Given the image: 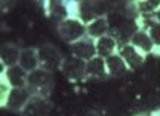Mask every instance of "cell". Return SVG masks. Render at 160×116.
Segmentation results:
<instances>
[{
    "instance_id": "obj_4",
    "label": "cell",
    "mask_w": 160,
    "mask_h": 116,
    "mask_svg": "<svg viewBox=\"0 0 160 116\" xmlns=\"http://www.w3.org/2000/svg\"><path fill=\"white\" fill-rule=\"evenodd\" d=\"M86 63L80 58L71 55V57H65L61 66L64 76L70 79V81H85L88 77V71H86Z\"/></svg>"
},
{
    "instance_id": "obj_17",
    "label": "cell",
    "mask_w": 160,
    "mask_h": 116,
    "mask_svg": "<svg viewBox=\"0 0 160 116\" xmlns=\"http://www.w3.org/2000/svg\"><path fill=\"white\" fill-rule=\"evenodd\" d=\"M19 57H21V49L17 45H12V43H6L2 46L0 49V58H2V64L8 67H13L18 66L19 63Z\"/></svg>"
},
{
    "instance_id": "obj_21",
    "label": "cell",
    "mask_w": 160,
    "mask_h": 116,
    "mask_svg": "<svg viewBox=\"0 0 160 116\" xmlns=\"http://www.w3.org/2000/svg\"><path fill=\"white\" fill-rule=\"evenodd\" d=\"M11 91H12V88L9 87V83L2 79V83H0V104H2V107H5L6 106V101H8V98H9Z\"/></svg>"
},
{
    "instance_id": "obj_5",
    "label": "cell",
    "mask_w": 160,
    "mask_h": 116,
    "mask_svg": "<svg viewBox=\"0 0 160 116\" xmlns=\"http://www.w3.org/2000/svg\"><path fill=\"white\" fill-rule=\"evenodd\" d=\"M39 49V58H40V67L48 70V71H53L57 69H61L64 58L61 52L58 51L55 46L52 45H43V46L37 48Z\"/></svg>"
},
{
    "instance_id": "obj_12",
    "label": "cell",
    "mask_w": 160,
    "mask_h": 116,
    "mask_svg": "<svg viewBox=\"0 0 160 116\" xmlns=\"http://www.w3.org/2000/svg\"><path fill=\"white\" fill-rule=\"evenodd\" d=\"M137 23L139 29L145 30L150 34L154 46L160 49V21L156 19L154 15H144V17L138 18Z\"/></svg>"
},
{
    "instance_id": "obj_7",
    "label": "cell",
    "mask_w": 160,
    "mask_h": 116,
    "mask_svg": "<svg viewBox=\"0 0 160 116\" xmlns=\"http://www.w3.org/2000/svg\"><path fill=\"white\" fill-rule=\"evenodd\" d=\"M52 110L51 101L45 97L33 95L21 112V116H48Z\"/></svg>"
},
{
    "instance_id": "obj_6",
    "label": "cell",
    "mask_w": 160,
    "mask_h": 116,
    "mask_svg": "<svg viewBox=\"0 0 160 116\" xmlns=\"http://www.w3.org/2000/svg\"><path fill=\"white\" fill-rule=\"evenodd\" d=\"M71 54L74 57L83 60V61H89L92 58H95L98 55L97 54V40L92 39L89 36H85L83 39L77 40L76 43L70 45Z\"/></svg>"
},
{
    "instance_id": "obj_15",
    "label": "cell",
    "mask_w": 160,
    "mask_h": 116,
    "mask_svg": "<svg viewBox=\"0 0 160 116\" xmlns=\"http://www.w3.org/2000/svg\"><path fill=\"white\" fill-rule=\"evenodd\" d=\"M86 31H88V36L92 37V39H101L104 36L110 34V21L107 17H101L93 19L91 24L86 25Z\"/></svg>"
},
{
    "instance_id": "obj_20",
    "label": "cell",
    "mask_w": 160,
    "mask_h": 116,
    "mask_svg": "<svg viewBox=\"0 0 160 116\" xmlns=\"http://www.w3.org/2000/svg\"><path fill=\"white\" fill-rule=\"evenodd\" d=\"M135 5H137L139 17L154 15L160 9V0H141V2H135Z\"/></svg>"
},
{
    "instance_id": "obj_19",
    "label": "cell",
    "mask_w": 160,
    "mask_h": 116,
    "mask_svg": "<svg viewBox=\"0 0 160 116\" xmlns=\"http://www.w3.org/2000/svg\"><path fill=\"white\" fill-rule=\"evenodd\" d=\"M86 71H88V77H98V79H104L108 76L107 71V66H105V58L102 57H95L89 60L86 63Z\"/></svg>"
},
{
    "instance_id": "obj_1",
    "label": "cell",
    "mask_w": 160,
    "mask_h": 116,
    "mask_svg": "<svg viewBox=\"0 0 160 116\" xmlns=\"http://www.w3.org/2000/svg\"><path fill=\"white\" fill-rule=\"evenodd\" d=\"M55 87V81H53V75L52 71H48L45 69H37L34 71L28 73V88L33 95H39V97H45L48 98L51 92L53 91Z\"/></svg>"
},
{
    "instance_id": "obj_22",
    "label": "cell",
    "mask_w": 160,
    "mask_h": 116,
    "mask_svg": "<svg viewBox=\"0 0 160 116\" xmlns=\"http://www.w3.org/2000/svg\"><path fill=\"white\" fill-rule=\"evenodd\" d=\"M135 116H160V112H144V113H138Z\"/></svg>"
},
{
    "instance_id": "obj_11",
    "label": "cell",
    "mask_w": 160,
    "mask_h": 116,
    "mask_svg": "<svg viewBox=\"0 0 160 116\" xmlns=\"http://www.w3.org/2000/svg\"><path fill=\"white\" fill-rule=\"evenodd\" d=\"M31 97H33V94H31V91H30L27 87L25 88H15V89H12L11 94H9V98L6 101L5 107H8L9 110L19 112V113H21Z\"/></svg>"
},
{
    "instance_id": "obj_9",
    "label": "cell",
    "mask_w": 160,
    "mask_h": 116,
    "mask_svg": "<svg viewBox=\"0 0 160 116\" xmlns=\"http://www.w3.org/2000/svg\"><path fill=\"white\" fill-rule=\"evenodd\" d=\"M46 15L51 18L52 21H55L57 25L59 23L65 21L67 18L73 17L71 12V3L70 2H46Z\"/></svg>"
},
{
    "instance_id": "obj_2",
    "label": "cell",
    "mask_w": 160,
    "mask_h": 116,
    "mask_svg": "<svg viewBox=\"0 0 160 116\" xmlns=\"http://www.w3.org/2000/svg\"><path fill=\"white\" fill-rule=\"evenodd\" d=\"M58 34L62 39L64 42H67L70 45L76 43L77 40L83 39L85 36H88V31H86V24H83L79 18L76 17H70L67 18L65 21L59 23L57 25Z\"/></svg>"
},
{
    "instance_id": "obj_10",
    "label": "cell",
    "mask_w": 160,
    "mask_h": 116,
    "mask_svg": "<svg viewBox=\"0 0 160 116\" xmlns=\"http://www.w3.org/2000/svg\"><path fill=\"white\" fill-rule=\"evenodd\" d=\"M2 79L8 82L12 89L25 88L27 83H28V73L21 66H13V67H8L2 73Z\"/></svg>"
},
{
    "instance_id": "obj_16",
    "label": "cell",
    "mask_w": 160,
    "mask_h": 116,
    "mask_svg": "<svg viewBox=\"0 0 160 116\" xmlns=\"http://www.w3.org/2000/svg\"><path fill=\"white\" fill-rule=\"evenodd\" d=\"M105 66H107L108 76H111V77H120L129 71L128 64L125 63V60L119 54H114V55H110L105 58Z\"/></svg>"
},
{
    "instance_id": "obj_3",
    "label": "cell",
    "mask_w": 160,
    "mask_h": 116,
    "mask_svg": "<svg viewBox=\"0 0 160 116\" xmlns=\"http://www.w3.org/2000/svg\"><path fill=\"white\" fill-rule=\"evenodd\" d=\"M105 13H107V8L101 2H77L76 18H79L86 25L97 18L105 17Z\"/></svg>"
},
{
    "instance_id": "obj_14",
    "label": "cell",
    "mask_w": 160,
    "mask_h": 116,
    "mask_svg": "<svg viewBox=\"0 0 160 116\" xmlns=\"http://www.w3.org/2000/svg\"><path fill=\"white\" fill-rule=\"evenodd\" d=\"M129 43H131V45H133L138 51H141L144 55L151 54L156 49L154 43H153V40H151L150 34L145 31V30H141V29H138L137 31L133 33V36H132V39H131V42H129Z\"/></svg>"
},
{
    "instance_id": "obj_18",
    "label": "cell",
    "mask_w": 160,
    "mask_h": 116,
    "mask_svg": "<svg viewBox=\"0 0 160 116\" xmlns=\"http://www.w3.org/2000/svg\"><path fill=\"white\" fill-rule=\"evenodd\" d=\"M119 51V43L111 34H107L97 40V54L98 57L107 58L110 55H114Z\"/></svg>"
},
{
    "instance_id": "obj_8",
    "label": "cell",
    "mask_w": 160,
    "mask_h": 116,
    "mask_svg": "<svg viewBox=\"0 0 160 116\" xmlns=\"http://www.w3.org/2000/svg\"><path fill=\"white\" fill-rule=\"evenodd\" d=\"M120 57L125 60V63L128 64L129 70H135L138 67H141L145 61V55L141 51H138L137 48L131 45V43H125V45H119V51H117Z\"/></svg>"
},
{
    "instance_id": "obj_13",
    "label": "cell",
    "mask_w": 160,
    "mask_h": 116,
    "mask_svg": "<svg viewBox=\"0 0 160 116\" xmlns=\"http://www.w3.org/2000/svg\"><path fill=\"white\" fill-rule=\"evenodd\" d=\"M18 66H21L27 73H31V71L40 69L39 49H36V48H24V49H21V57H19Z\"/></svg>"
},
{
    "instance_id": "obj_23",
    "label": "cell",
    "mask_w": 160,
    "mask_h": 116,
    "mask_svg": "<svg viewBox=\"0 0 160 116\" xmlns=\"http://www.w3.org/2000/svg\"><path fill=\"white\" fill-rule=\"evenodd\" d=\"M154 17H156V19H157V21H160V9L154 13Z\"/></svg>"
}]
</instances>
